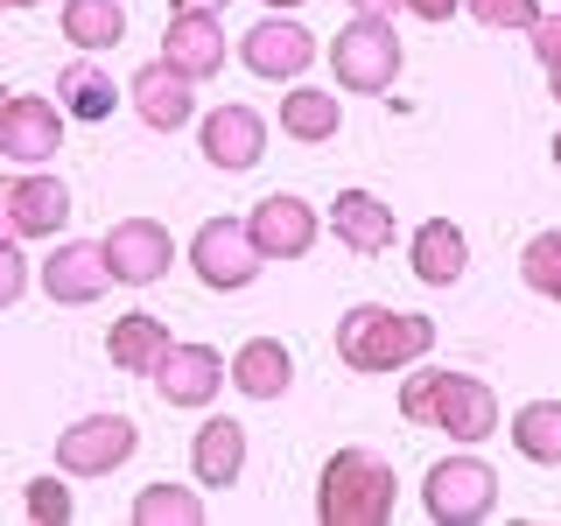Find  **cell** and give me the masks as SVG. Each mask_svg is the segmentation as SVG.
I'll return each instance as SVG.
<instances>
[{
	"mask_svg": "<svg viewBox=\"0 0 561 526\" xmlns=\"http://www.w3.org/2000/svg\"><path fill=\"white\" fill-rule=\"evenodd\" d=\"M113 99H119V92H113V78H105L99 64L78 57V64L57 70V105H64L70 119H113Z\"/></svg>",
	"mask_w": 561,
	"mask_h": 526,
	"instance_id": "cell-25",
	"label": "cell"
},
{
	"mask_svg": "<svg viewBox=\"0 0 561 526\" xmlns=\"http://www.w3.org/2000/svg\"><path fill=\"white\" fill-rule=\"evenodd\" d=\"M0 239H14V210H8V175H0Z\"/></svg>",
	"mask_w": 561,
	"mask_h": 526,
	"instance_id": "cell-34",
	"label": "cell"
},
{
	"mask_svg": "<svg viewBox=\"0 0 561 526\" xmlns=\"http://www.w3.org/2000/svg\"><path fill=\"white\" fill-rule=\"evenodd\" d=\"M400 8H408L414 22H449V14L463 8V0H400Z\"/></svg>",
	"mask_w": 561,
	"mask_h": 526,
	"instance_id": "cell-33",
	"label": "cell"
},
{
	"mask_svg": "<svg viewBox=\"0 0 561 526\" xmlns=\"http://www.w3.org/2000/svg\"><path fill=\"white\" fill-rule=\"evenodd\" d=\"M330 64H337V84L344 92H393L400 78V35L386 14H358L351 28H337V43H330Z\"/></svg>",
	"mask_w": 561,
	"mask_h": 526,
	"instance_id": "cell-5",
	"label": "cell"
},
{
	"mask_svg": "<svg viewBox=\"0 0 561 526\" xmlns=\"http://www.w3.org/2000/svg\"><path fill=\"white\" fill-rule=\"evenodd\" d=\"M127 99H134V113L148 119L154 134H175V127H190V119H197V78H190V70H175L169 57L140 64L134 84H127Z\"/></svg>",
	"mask_w": 561,
	"mask_h": 526,
	"instance_id": "cell-11",
	"label": "cell"
},
{
	"mask_svg": "<svg viewBox=\"0 0 561 526\" xmlns=\"http://www.w3.org/2000/svg\"><path fill=\"white\" fill-rule=\"evenodd\" d=\"M225 379H232V365L210 344H169V358L154 365V393H162L169 408H210Z\"/></svg>",
	"mask_w": 561,
	"mask_h": 526,
	"instance_id": "cell-13",
	"label": "cell"
},
{
	"mask_svg": "<svg viewBox=\"0 0 561 526\" xmlns=\"http://www.w3.org/2000/svg\"><path fill=\"white\" fill-rule=\"evenodd\" d=\"M400 414L421 428H443L456 443H484L499 435V393L470 373H408L400 386Z\"/></svg>",
	"mask_w": 561,
	"mask_h": 526,
	"instance_id": "cell-2",
	"label": "cell"
},
{
	"mask_svg": "<svg viewBox=\"0 0 561 526\" xmlns=\"http://www.w3.org/2000/svg\"><path fill=\"white\" fill-rule=\"evenodd\" d=\"M470 267V239H463V225H449V218H428L414 232V274L428 281V288H456Z\"/></svg>",
	"mask_w": 561,
	"mask_h": 526,
	"instance_id": "cell-21",
	"label": "cell"
},
{
	"mask_svg": "<svg viewBox=\"0 0 561 526\" xmlns=\"http://www.w3.org/2000/svg\"><path fill=\"white\" fill-rule=\"evenodd\" d=\"M134 526H204V499L183 484H148L134 499Z\"/></svg>",
	"mask_w": 561,
	"mask_h": 526,
	"instance_id": "cell-27",
	"label": "cell"
},
{
	"mask_svg": "<svg viewBox=\"0 0 561 526\" xmlns=\"http://www.w3.org/2000/svg\"><path fill=\"white\" fill-rule=\"evenodd\" d=\"M134 449H140L134 414H84L57 435V470H70V478H105V470H119Z\"/></svg>",
	"mask_w": 561,
	"mask_h": 526,
	"instance_id": "cell-7",
	"label": "cell"
},
{
	"mask_svg": "<svg viewBox=\"0 0 561 526\" xmlns=\"http://www.w3.org/2000/svg\"><path fill=\"white\" fill-rule=\"evenodd\" d=\"M330 225H337V239L351 253H365V260L393 245V204H379L373 190H344L337 210H330Z\"/></svg>",
	"mask_w": 561,
	"mask_h": 526,
	"instance_id": "cell-20",
	"label": "cell"
},
{
	"mask_svg": "<svg viewBox=\"0 0 561 526\" xmlns=\"http://www.w3.org/2000/svg\"><path fill=\"white\" fill-rule=\"evenodd\" d=\"M190 470H197V484H239V470H245V428L239 421H225V414H210L204 428H197V443H190Z\"/></svg>",
	"mask_w": 561,
	"mask_h": 526,
	"instance_id": "cell-19",
	"label": "cell"
},
{
	"mask_svg": "<svg viewBox=\"0 0 561 526\" xmlns=\"http://www.w3.org/2000/svg\"><path fill=\"white\" fill-rule=\"evenodd\" d=\"M344 113H337V92H288L280 99V134L302 140V148H323V140H337Z\"/></svg>",
	"mask_w": 561,
	"mask_h": 526,
	"instance_id": "cell-24",
	"label": "cell"
},
{
	"mask_svg": "<svg viewBox=\"0 0 561 526\" xmlns=\"http://www.w3.org/2000/svg\"><path fill=\"white\" fill-rule=\"evenodd\" d=\"M175 8H225V0H175Z\"/></svg>",
	"mask_w": 561,
	"mask_h": 526,
	"instance_id": "cell-36",
	"label": "cell"
},
{
	"mask_svg": "<svg viewBox=\"0 0 561 526\" xmlns=\"http://www.w3.org/2000/svg\"><path fill=\"white\" fill-rule=\"evenodd\" d=\"M245 232L267 260H302L316 245V210L302 197H288V190H274V197L253 204V218H245Z\"/></svg>",
	"mask_w": 561,
	"mask_h": 526,
	"instance_id": "cell-16",
	"label": "cell"
},
{
	"mask_svg": "<svg viewBox=\"0 0 561 526\" xmlns=\"http://www.w3.org/2000/svg\"><path fill=\"white\" fill-rule=\"evenodd\" d=\"M435 351V323L414 309H386V302H358L337 316V358L351 373H408Z\"/></svg>",
	"mask_w": 561,
	"mask_h": 526,
	"instance_id": "cell-1",
	"label": "cell"
},
{
	"mask_svg": "<svg viewBox=\"0 0 561 526\" xmlns=\"http://www.w3.org/2000/svg\"><path fill=\"white\" fill-rule=\"evenodd\" d=\"M8 210H14V239L64 232V218H70L64 175H8Z\"/></svg>",
	"mask_w": 561,
	"mask_h": 526,
	"instance_id": "cell-17",
	"label": "cell"
},
{
	"mask_svg": "<svg viewBox=\"0 0 561 526\" xmlns=\"http://www.w3.org/2000/svg\"><path fill=\"white\" fill-rule=\"evenodd\" d=\"M162 57L175 70H190V78H218L225 70V22L218 8H175L169 14V35H162Z\"/></svg>",
	"mask_w": 561,
	"mask_h": 526,
	"instance_id": "cell-15",
	"label": "cell"
},
{
	"mask_svg": "<svg viewBox=\"0 0 561 526\" xmlns=\"http://www.w3.org/2000/svg\"><path fill=\"white\" fill-rule=\"evenodd\" d=\"M64 35L92 57V49H119L127 43V8L119 0H64Z\"/></svg>",
	"mask_w": 561,
	"mask_h": 526,
	"instance_id": "cell-23",
	"label": "cell"
},
{
	"mask_svg": "<svg viewBox=\"0 0 561 526\" xmlns=\"http://www.w3.org/2000/svg\"><path fill=\"white\" fill-rule=\"evenodd\" d=\"M197 148H204V162L210 169H225V175H245L267 155V119L253 113V105H218V113L197 127Z\"/></svg>",
	"mask_w": 561,
	"mask_h": 526,
	"instance_id": "cell-14",
	"label": "cell"
},
{
	"mask_svg": "<svg viewBox=\"0 0 561 526\" xmlns=\"http://www.w3.org/2000/svg\"><path fill=\"white\" fill-rule=\"evenodd\" d=\"M113 288V267H105V245L99 239H64L57 253L43 260V295L64 309H84Z\"/></svg>",
	"mask_w": 561,
	"mask_h": 526,
	"instance_id": "cell-12",
	"label": "cell"
},
{
	"mask_svg": "<svg viewBox=\"0 0 561 526\" xmlns=\"http://www.w3.org/2000/svg\"><path fill=\"white\" fill-rule=\"evenodd\" d=\"M28 519H35V526H64V519H70V484L35 478V484H28Z\"/></svg>",
	"mask_w": 561,
	"mask_h": 526,
	"instance_id": "cell-30",
	"label": "cell"
},
{
	"mask_svg": "<svg viewBox=\"0 0 561 526\" xmlns=\"http://www.w3.org/2000/svg\"><path fill=\"white\" fill-rule=\"evenodd\" d=\"M64 105L35 99V92H0V155L22 169H43L49 155L64 148Z\"/></svg>",
	"mask_w": 561,
	"mask_h": 526,
	"instance_id": "cell-8",
	"label": "cell"
},
{
	"mask_svg": "<svg viewBox=\"0 0 561 526\" xmlns=\"http://www.w3.org/2000/svg\"><path fill=\"white\" fill-rule=\"evenodd\" d=\"M519 281L534 295H548V302H561V232H534L519 253Z\"/></svg>",
	"mask_w": 561,
	"mask_h": 526,
	"instance_id": "cell-28",
	"label": "cell"
},
{
	"mask_svg": "<svg viewBox=\"0 0 561 526\" xmlns=\"http://www.w3.org/2000/svg\"><path fill=\"white\" fill-rule=\"evenodd\" d=\"M190 267H197L204 288L239 295V288H253V281H260L267 253L253 245L245 218H204V225H197V239H190Z\"/></svg>",
	"mask_w": 561,
	"mask_h": 526,
	"instance_id": "cell-6",
	"label": "cell"
},
{
	"mask_svg": "<svg viewBox=\"0 0 561 526\" xmlns=\"http://www.w3.org/2000/svg\"><path fill=\"white\" fill-rule=\"evenodd\" d=\"M288 379H295V358H288V344L280 338H253V344H239V358H232V386L245 400H280L288 393Z\"/></svg>",
	"mask_w": 561,
	"mask_h": 526,
	"instance_id": "cell-22",
	"label": "cell"
},
{
	"mask_svg": "<svg viewBox=\"0 0 561 526\" xmlns=\"http://www.w3.org/2000/svg\"><path fill=\"white\" fill-rule=\"evenodd\" d=\"M351 8H358V14H393L400 0H351Z\"/></svg>",
	"mask_w": 561,
	"mask_h": 526,
	"instance_id": "cell-35",
	"label": "cell"
},
{
	"mask_svg": "<svg viewBox=\"0 0 561 526\" xmlns=\"http://www.w3.org/2000/svg\"><path fill=\"white\" fill-rule=\"evenodd\" d=\"M554 162H561V134H554Z\"/></svg>",
	"mask_w": 561,
	"mask_h": 526,
	"instance_id": "cell-39",
	"label": "cell"
},
{
	"mask_svg": "<svg viewBox=\"0 0 561 526\" xmlns=\"http://www.w3.org/2000/svg\"><path fill=\"white\" fill-rule=\"evenodd\" d=\"M0 8H35V0H0Z\"/></svg>",
	"mask_w": 561,
	"mask_h": 526,
	"instance_id": "cell-38",
	"label": "cell"
},
{
	"mask_svg": "<svg viewBox=\"0 0 561 526\" xmlns=\"http://www.w3.org/2000/svg\"><path fill=\"white\" fill-rule=\"evenodd\" d=\"M513 449L526 464H548L561 470V400H526L513 414Z\"/></svg>",
	"mask_w": 561,
	"mask_h": 526,
	"instance_id": "cell-26",
	"label": "cell"
},
{
	"mask_svg": "<svg viewBox=\"0 0 561 526\" xmlns=\"http://www.w3.org/2000/svg\"><path fill=\"white\" fill-rule=\"evenodd\" d=\"M239 57L253 78H274V84H295L302 70L316 64V35L302 22H280V14H267V22H253L239 35Z\"/></svg>",
	"mask_w": 561,
	"mask_h": 526,
	"instance_id": "cell-10",
	"label": "cell"
},
{
	"mask_svg": "<svg viewBox=\"0 0 561 526\" xmlns=\"http://www.w3.org/2000/svg\"><path fill=\"white\" fill-rule=\"evenodd\" d=\"M169 323L162 316H148V309H134V316H119L113 323V338H105V358H113V373H140V379H154V365L169 358Z\"/></svg>",
	"mask_w": 561,
	"mask_h": 526,
	"instance_id": "cell-18",
	"label": "cell"
},
{
	"mask_svg": "<svg viewBox=\"0 0 561 526\" xmlns=\"http://www.w3.org/2000/svg\"><path fill=\"white\" fill-rule=\"evenodd\" d=\"M99 245H105V267H113L119 288H154V281L169 274V260H175L169 225H154V218H119Z\"/></svg>",
	"mask_w": 561,
	"mask_h": 526,
	"instance_id": "cell-9",
	"label": "cell"
},
{
	"mask_svg": "<svg viewBox=\"0 0 561 526\" xmlns=\"http://www.w3.org/2000/svg\"><path fill=\"white\" fill-rule=\"evenodd\" d=\"M267 8H274V14H280V8H302V0H267Z\"/></svg>",
	"mask_w": 561,
	"mask_h": 526,
	"instance_id": "cell-37",
	"label": "cell"
},
{
	"mask_svg": "<svg viewBox=\"0 0 561 526\" xmlns=\"http://www.w3.org/2000/svg\"><path fill=\"white\" fill-rule=\"evenodd\" d=\"M470 14L484 28H513V35H534V22H540L534 0H470Z\"/></svg>",
	"mask_w": 561,
	"mask_h": 526,
	"instance_id": "cell-29",
	"label": "cell"
},
{
	"mask_svg": "<svg viewBox=\"0 0 561 526\" xmlns=\"http://www.w3.org/2000/svg\"><path fill=\"white\" fill-rule=\"evenodd\" d=\"M534 57H540V70H548V92L561 99V8L534 22Z\"/></svg>",
	"mask_w": 561,
	"mask_h": 526,
	"instance_id": "cell-31",
	"label": "cell"
},
{
	"mask_svg": "<svg viewBox=\"0 0 561 526\" xmlns=\"http://www.w3.org/2000/svg\"><path fill=\"white\" fill-rule=\"evenodd\" d=\"M316 519L323 526H386L393 519V464L373 449H337L316 478Z\"/></svg>",
	"mask_w": 561,
	"mask_h": 526,
	"instance_id": "cell-3",
	"label": "cell"
},
{
	"mask_svg": "<svg viewBox=\"0 0 561 526\" xmlns=\"http://www.w3.org/2000/svg\"><path fill=\"white\" fill-rule=\"evenodd\" d=\"M28 295V260L14 253V239H0V309H14Z\"/></svg>",
	"mask_w": 561,
	"mask_h": 526,
	"instance_id": "cell-32",
	"label": "cell"
},
{
	"mask_svg": "<svg viewBox=\"0 0 561 526\" xmlns=\"http://www.w3.org/2000/svg\"><path fill=\"white\" fill-rule=\"evenodd\" d=\"M421 505H428L435 526H478L499 513V470L484 456H443L421 478Z\"/></svg>",
	"mask_w": 561,
	"mask_h": 526,
	"instance_id": "cell-4",
	"label": "cell"
}]
</instances>
